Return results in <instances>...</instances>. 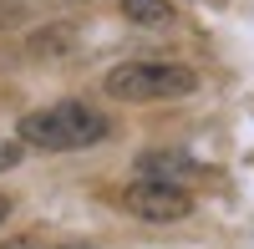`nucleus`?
I'll use <instances>...</instances> for the list:
<instances>
[{"mask_svg":"<svg viewBox=\"0 0 254 249\" xmlns=\"http://www.w3.org/2000/svg\"><path fill=\"white\" fill-rule=\"evenodd\" d=\"M20 158H26V142H20V137H5V132H0V173H5V168H15Z\"/></svg>","mask_w":254,"mask_h":249,"instance_id":"obj_7","label":"nucleus"},{"mask_svg":"<svg viewBox=\"0 0 254 249\" xmlns=\"http://www.w3.org/2000/svg\"><path fill=\"white\" fill-rule=\"evenodd\" d=\"M0 249H36L31 234H10V239H0Z\"/></svg>","mask_w":254,"mask_h":249,"instance_id":"obj_8","label":"nucleus"},{"mask_svg":"<svg viewBox=\"0 0 254 249\" xmlns=\"http://www.w3.org/2000/svg\"><path fill=\"white\" fill-rule=\"evenodd\" d=\"M122 209L142 219V224H178L193 214V193L188 183H168V178H132L122 188Z\"/></svg>","mask_w":254,"mask_h":249,"instance_id":"obj_3","label":"nucleus"},{"mask_svg":"<svg viewBox=\"0 0 254 249\" xmlns=\"http://www.w3.org/2000/svg\"><path fill=\"white\" fill-rule=\"evenodd\" d=\"M137 178H168V183H193V178H208V168L183 153V148H147L137 153Z\"/></svg>","mask_w":254,"mask_h":249,"instance_id":"obj_4","label":"nucleus"},{"mask_svg":"<svg viewBox=\"0 0 254 249\" xmlns=\"http://www.w3.org/2000/svg\"><path fill=\"white\" fill-rule=\"evenodd\" d=\"M112 132V122L102 117L87 102H56V107H36L15 122V137L36 153H76V148H92Z\"/></svg>","mask_w":254,"mask_h":249,"instance_id":"obj_1","label":"nucleus"},{"mask_svg":"<svg viewBox=\"0 0 254 249\" xmlns=\"http://www.w3.org/2000/svg\"><path fill=\"white\" fill-rule=\"evenodd\" d=\"M56 249H87V244H56Z\"/></svg>","mask_w":254,"mask_h":249,"instance_id":"obj_10","label":"nucleus"},{"mask_svg":"<svg viewBox=\"0 0 254 249\" xmlns=\"http://www.w3.org/2000/svg\"><path fill=\"white\" fill-rule=\"evenodd\" d=\"M112 102H178L198 92V71L183 61H122L102 76Z\"/></svg>","mask_w":254,"mask_h":249,"instance_id":"obj_2","label":"nucleus"},{"mask_svg":"<svg viewBox=\"0 0 254 249\" xmlns=\"http://www.w3.org/2000/svg\"><path fill=\"white\" fill-rule=\"evenodd\" d=\"M122 15L137 20V26H168V20H173V5H168V0H122Z\"/></svg>","mask_w":254,"mask_h":249,"instance_id":"obj_6","label":"nucleus"},{"mask_svg":"<svg viewBox=\"0 0 254 249\" xmlns=\"http://www.w3.org/2000/svg\"><path fill=\"white\" fill-rule=\"evenodd\" d=\"M10 209H15V203H10V193H0V224L10 219Z\"/></svg>","mask_w":254,"mask_h":249,"instance_id":"obj_9","label":"nucleus"},{"mask_svg":"<svg viewBox=\"0 0 254 249\" xmlns=\"http://www.w3.org/2000/svg\"><path fill=\"white\" fill-rule=\"evenodd\" d=\"M76 46V26H41V31H31L26 36V51L31 56H61V51H71Z\"/></svg>","mask_w":254,"mask_h":249,"instance_id":"obj_5","label":"nucleus"}]
</instances>
